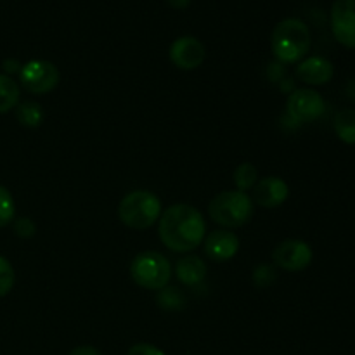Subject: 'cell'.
<instances>
[{
	"label": "cell",
	"instance_id": "4316f807",
	"mask_svg": "<svg viewBox=\"0 0 355 355\" xmlns=\"http://www.w3.org/2000/svg\"><path fill=\"white\" fill-rule=\"evenodd\" d=\"M166 2H168V6L173 7V9H186L193 0H166Z\"/></svg>",
	"mask_w": 355,
	"mask_h": 355
},
{
	"label": "cell",
	"instance_id": "44dd1931",
	"mask_svg": "<svg viewBox=\"0 0 355 355\" xmlns=\"http://www.w3.org/2000/svg\"><path fill=\"white\" fill-rule=\"evenodd\" d=\"M16 283V272L14 267L10 266L9 260L6 257L0 255V297H6L10 293Z\"/></svg>",
	"mask_w": 355,
	"mask_h": 355
},
{
	"label": "cell",
	"instance_id": "277c9868",
	"mask_svg": "<svg viewBox=\"0 0 355 355\" xmlns=\"http://www.w3.org/2000/svg\"><path fill=\"white\" fill-rule=\"evenodd\" d=\"M255 211L252 198L241 191H222L211 198L208 205V215L215 224L227 229L243 227L248 224Z\"/></svg>",
	"mask_w": 355,
	"mask_h": 355
},
{
	"label": "cell",
	"instance_id": "e0dca14e",
	"mask_svg": "<svg viewBox=\"0 0 355 355\" xmlns=\"http://www.w3.org/2000/svg\"><path fill=\"white\" fill-rule=\"evenodd\" d=\"M16 107V118L23 127H40L42 121H44V110H42L40 104L33 103V101H26V103L17 104Z\"/></svg>",
	"mask_w": 355,
	"mask_h": 355
},
{
	"label": "cell",
	"instance_id": "484cf974",
	"mask_svg": "<svg viewBox=\"0 0 355 355\" xmlns=\"http://www.w3.org/2000/svg\"><path fill=\"white\" fill-rule=\"evenodd\" d=\"M3 69H6L7 73H19L21 64L16 59H7V61H3Z\"/></svg>",
	"mask_w": 355,
	"mask_h": 355
},
{
	"label": "cell",
	"instance_id": "ffe728a7",
	"mask_svg": "<svg viewBox=\"0 0 355 355\" xmlns=\"http://www.w3.org/2000/svg\"><path fill=\"white\" fill-rule=\"evenodd\" d=\"M14 215H16V205L12 194L7 187L0 186V227L9 225L14 220Z\"/></svg>",
	"mask_w": 355,
	"mask_h": 355
},
{
	"label": "cell",
	"instance_id": "8992f818",
	"mask_svg": "<svg viewBox=\"0 0 355 355\" xmlns=\"http://www.w3.org/2000/svg\"><path fill=\"white\" fill-rule=\"evenodd\" d=\"M59 69L54 62L45 61V59H33L21 66L19 82L26 92L44 96L52 92L59 85Z\"/></svg>",
	"mask_w": 355,
	"mask_h": 355
},
{
	"label": "cell",
	"instance_id": "ba28073f",
	"mask_svg": "<svg viewBox=\"0 0 355 355\" xmlns=\"http://www.w3.org/2000/svg\"><path fill=\"white\" fill-rule=\"evenodd\" d=\"M312 248L302 239H286L279 243L272 252V260L277 267L288 272H300L312 263Z\"/></svg>",
	"mask_w": 355,
	"mask_h": 355
},
{
	"label": "cell",
	"instance_id": "7a4b0ae2",
	"mask_svg": "<svg viewBox=\"0 0 355 355\" xmlns=\"http://www.w3.org/2000/svg\"><path fill=\"white\" fill-rule=\"evenodd\" d=\"M312 37L307 24L297 17H288L274 26L270 35V49L277 61L284 64L298 62L311 51Z\"/></svg>",
	"mask_w": 355,
	"mask_h": 355
},
{
	"label": "cell",
	"instance_id": "5b68a950",
	"mask_svg": "<svg viewBox=\"0 0 355 355\" xmlns=\"http://www.w3.org/2000/svg\"><path fill=\"white\" fill-rule=\"evenodd\" d=\"M130 276L137 286L159 291L172 279V266L158 252H141L130 263Z\"/></svg>",
	"mask_w": 355,
	"mask_h": 355
},
{
	"label": "cell",
	"instance_id": "d4e9b609",
	"mask_svg": "<svg viewBox=\"0 0 355 355\" xmlns=\"http://www.w3.org/2000/svg\"><path fill=\"white\" fill-rule=\"evenodd\" d=\"M68 355H101V352L96 349V347L82 345V347H76V349H73Z\"/></svg>",
	"mask_w": 355,
	"mask_h": 355
},
{
	"label": "cell",
	"instance_id": "7402d4cb",
	"mask_svg": "<svg viewBox=\"0 0 355 355\" xmlns=\"http://www.w3.org/2000/svg\"><path fill=\"white\" fill-rule=\"evenodd\" d=\"M276 269H274V266H269V263H262V266H259L253 270V283H255L257 288L270 286L276 281Z\"/></svg>",
	"mask_w": 355,
	"mask_h": 355
},
{
	"label": "cell",
	"instance_id": "4fadbf2b",
	"mask_svg": "<svg viewBox=\"0 0 355 355\" xmlns=\"http://www.w3.org/2000/svg\"><path fill=\"white\" fill-rule=\"evenodd\" d=\"M335 75V68L324 58H307L297 66V76L307 85H326Z\"/></svg>",
	"mask_w": 355,
	"mask_h": 355
},
{
	"label": "cell",
	"instance_id": "8fae6325",
	"mask_svg": "<svg viewBox=\"0 0 355 355\" xmlns=\"http://www.w3.org/2000/svg\"><path fill=\"white\" fill-rule=\"evenodd\" d=\"M290 196V187L281 177H266L253 187V203L263 208H277Z\"/></svg>",
	"mask_w": 355,
	"mask_h": 355
},
{
	"label": "cell",
	"instance_id": "603a6c76",
	"mask_svg": "<svg viewBox=\"0 0 355 355\" xmlns=\"http://www.w3.org/2000/svg\"><path fill=\"white\" fill-rule=\"evenodd\" d=\"M14 232H16L17 238L30 239L37 232V225H35V222L31 218L21 217L17 220H14Z\"/></svg>",
	"mask_w": 355,
	"mask_h": 355
},
{
	"label": "cell",
	"instance_id": "52a82bcc",
	"mask_svg": "<svg viewBox=\"0 0 355 355\" xmlns=\"http://www.w3.org/2000/svg\"><path fill=\"white\" fill-rule=\"evenodd\" d=\"M286 110L291 120L297 123H311L322 116L326 104L321 94L314 89H297L288 97Z\"/></svg>",
	"mask_w": 355,
	"mask_h": 355
},
{
	"label": "cell",
	"instance_id": "5bb4252c",
	"mask_svg": "<svg viewBox=\"0 0 355 355\" xmlns=\"http://www.w3.org/2000/svg\"><path fill=\"white\" fill-rule=\"evenodd\" d=\"M177 279L184 284V286H198L205 281L207 276V266L203 260L196 255H186L177 262L175 267Z\"/></svg>",
	"mask_w": 355,
	"mask_h": 355
},
{
	"label": "cell",
	"instance_id": "cb8c5ba5",
	"mask_svg": "<svg viewBox=\"0 0 355 355\" xmlns=\"http://www.w3.org/2000/svg\"><path fill=\"white\" fill-rule=\"evenodd\" d=\"M127 355H165V352L151 343H135L128 349Z\"/></svg>",
	"mask_w": 355,
	"mask_h": 355
},
{
	"label": "cell",
	"instance_id": "2e32d148",
	"mask_svg": "<svg viewBox=\"0 0 355 355\" xmlns=\"http://www.w3.org/2000/svg\"><path fill=\"white\" fill-rule=\"evenodd\" d=\"M19 104V85L9 75L0 73V114L9 113Z\"/></svg>",
	"mask_w": 355,
	"mask_h": 355
},
{
	"label": "cell",
	"instance_id": "ac0fdd59",
	"mask_svg": "<svg viewBox=\"0 0 355 355\" xmlns=\"http://www.w3.org/2000/svg\"><path fill=\"white\" fill-rule=\"evenodd\" d=\"M234 182L238 186V191L246 193V191L253 189L255 184L259 182V172H257V168L252 163H241L234 170Z\"/></svg>",
	"mask_w": 355,
	"mask_h": 355
},
{
	"label": "cell",
	"instance_id": "3957f363",
	"mask_svg": "<svg viewBox=\"0 0 355 355\" xmlns=\"http://www.w3.org/2000/svg\"><path fill=\"white\" fill-rule=\"evenodd\" d=\"M163 214L162 201L155 193L146 189L130 191L118 205V218L134 231H144L155 225Z\"/></svg>",
	"mask_w": 355,
	"mask_h": 355
},
{
	"label": "cell",
	"instance_id": "30bf717a",
	"mask_svg": "<svg viewBox=\"0 0 355 355\" xmlns=\"http://www.w3.org/2000/svg\"><path fill=\"white\" fill-rule=\"evenodd\" d=\"M170 61L184 71H191L203 64L207 49L196 37H180L170 45Z\"/></svg>",
	"mask_w": 355,
	"mask_h": 355
},
{
	"label": "cell",
	"instance_id": "d6986e66",
	"mask_svg": "<svg viewBox=\"0 0 355 355\" xmlns=\"http://www.w3.org/2000/svg\"><path fill=\"white\" fill-rule=\"evenodd\" d=\"M156 302L162 309L165 311H180L186 305V298L180 291H177V288L165 286L163 290L158 291V297H156Z\"/></svg>",
	"mask_w": 355,
	"mask_h": 355
},
{
	"label": "cell",
	"instance_id": "6da1fadb",
	"mask_svg": "<svg viewBox=\"0 0 355 355\" xmlns=\"http://www.w3.org/2000/svg\"><path fill=\"white\" fill-rule=\"evenodd\" d=\"M207 224L200 210L186 203L166 208L158 220V234L163 245L177 253L193 252L205 241Z\"/></svg>",
	"mask_w": 355,
	"mask_h": 355
},
{
	"label": "cell",
	"instance_id": "9a60e30c",
	"mask_svg": "<svg viewBox=\"0 0 355 355\" xmlns=\"http://www.w3.org/2000/svg\"><path fill=\"white\" fill-rule=\"evenodd\" d=\"M333 127L340 141L345 144H355V110H350V107L340 110L335 114Z\"/></svg>",
	"mask_w": 355,
	"mask_h": 355
},
{
	"label": "cell",
	"instance_id": "9c48e42d",
	"mask_svg": "<svg viewBox=\"0 0 355 355\" xmlns=\"http://www.w3.org/2000/svg\"><path fill=\"white\" fill-rule=\"evenodd\" d=\"M331 31L338 44L355 49V0H336L333 3Z\"/></svg>",
	"mask_w": 355,
	"mask_h": 355
},
{
	"label": "cell",
	"instance_id": "7c38bea8",
	"mask_svg": "<svg viewBox=\"0 0 355 355\" xmlns=\"http://www.w3.org/2000/svg\"><path fill=\"white\" fill-rule=\"evenodd\" d=\"M238 252L239 239L231 231H214L205 238V253L214 262H227Z\"/></svg>",
	"mask_w": 355,
	"mask_h": 355
}]
</instances>
